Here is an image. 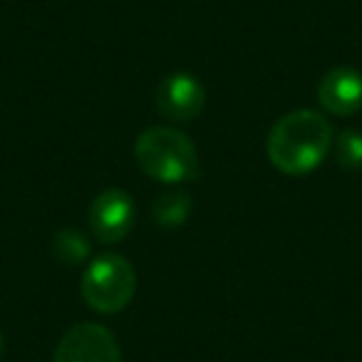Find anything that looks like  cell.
Masks as SVG:
<instances>
[{"mask_svg": "<svg viewBox=\"0 0 362 362\" xmlns=\"http://www.w3.org/2000/svg\"><path fill=\"white\" fill-rule=\"evenodd\" d=\"M332 146V127L320 112L298 110L281 117L268 132L266 151L283 174H308L322 164Z\"/></svg>", "mask_w": 362, "mask_h": 362, "instance_id": "6da1fadb", "label": "cell"}, {"mask_svg": "<svg viewBox=\"0 0 362 362\" xmlns=\"http://www.w3.org/2000/svg\"><path fill=\"white\" fill-rule=\"evenodd\" d=\"M134 156L146 176L164 184L194 181L202 174V161L194 141L176 127H151L136 136Z\"/></svg>", "mask_w": 362, "mask_h": 362, "instance_id": "7a4b0ae2", "label": "cell"}, {"mask_svg": "<svg viewBox=\"0 0 362 362\" xmlns=\"http://www.w3.org/2000/svg\"><path fill=\"white\" fill-rule=\"evenodd\" d=\"M82 298L97 313H119L136 293V273L124 256L105 253L95 258L82 273Z\"/></svg>", "mask_w": 362, "mask_h": 362, "instance_id": "3957f363", "label": "cell"}, {"mask_svg": "<svg viewBox=\"0 0 362 362\" xmlns=\"http://www.w3.org/2000/svg\"><path fill=\"white\" fill-rule=\"evenodd\" d=\"M52 362H122V350L105 325L80 322L62 335Z\"/></svg>", "mask_w": 362, "mask_h": 362, "instance_id": "277c9868", "label": "cell"}, {"mask_svg": "<svg viewBox=\"0 0 362 362\" xmlns=\"http://www.w3.org/2000/svg\"><path fill=\"white\" fill-rule=\"evenodd\" d=\"M134 199L122 189H107L90 206V228L102 243L122 241L134 226Z\"/></svg>", "mask_w": 362, "mask_h": 362, "instance_id": "5b68a950", "label": "cell"}, {"mask_svg": "<svg viewBox=\"0 0 362 362\" xmlns=\"http://www.w3.org/2000/svg\"><path fill=\"white\" fill-rule=\"evenodd\" d=\"M206 92L194 75L176 72L156 87V107L171 122H192L202 115Z\"/></svg>", "mask_w": 362, "mask_h": 362, "instance_id": "8992f818", "label": "cell"}, {"mask_svg": "<svg viewBox=\"0 0 362 362\" xmlns=\"http://www.w3.org/2000/svg\"><path fill=\"white\" fill-rule=\"evenodd\" d=\"M317 100L330 115H355L362 110V75L352 67H332L317 85Z\"/></svg>", "mask_w": 362, "mask_h": 362, "instance_id": "52a82bcc", "label": "cell"}, {"mask_svg": "<svg viewBox=\"0 0 362 362\" xmlns=\"http://www.w3.org/2000/svg\"><path fill=\"white\" fill-rule=\"evenodd\" d=\"M156 226L161 228H179L189 221L192 216V197L184 192H169L159 197L151 206Z\"/></svg>", "mask_w": 362, "mask_h": 362, "instance_id": "ba28073f", "label": "cell"}, {"mask_svg": "<svg viewBox=\"0 0 362 362\" xmlns=\"http://www.w3.org/2000/svg\"><path fill=\"white\" fill-rule=\"evenodd\" d=\"M52 253L60 263L67 266H77V263H85L90 256V243L82 233L65 228V231H57L52 238Z\"/></svg>", "mask_w": 362, "mask_h": 362, "instance_id": "9c48e42d", "label": "cell"}, {"mask_svg": "<svg viewBox=\"0 0 362 362\" xmlns=\"http://www.w3.org/2000/svg\"><path fill=\"white\" fill-rule=\"evenodd\" d=\"M335 156L340 161V166H345V169H362V132L342 129L335 141Z\"/></svg>", "mask_w": 362, "mask_h": 362, "instance_id": "30bf717a", "label": "cell"}, {"mask_svg": "<svg viewBox=\"0 0 362 362\" xmlns=\"http://www.w3.org/2000/svg\"><path fill=\"white\" fill-rule=\"evenodd\" d=\"M0 352H3V335H0Z\"/></svg>", "mask_w": 362, "mask_h": 362, "instance_id": "8fae6325", "label": "cell"}]
</instances>
